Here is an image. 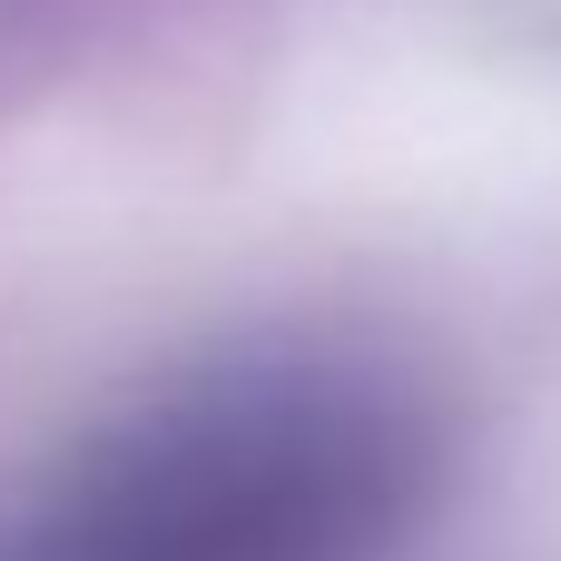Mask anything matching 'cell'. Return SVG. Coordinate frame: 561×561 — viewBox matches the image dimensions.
<instances>
[{
    "instance_id": "6da1fadb",
    "label": "cell",
    "mask_w": 561,
    "mask_h": 561,
    "mask_svg": "<svg viewBox=\"0 0 561 561\" xmlns=\"http://www.w3.org/2000/svg\"><path fill=\"white\" fill-rule=\"evenodd\" d=\"M424 414L345 365H266L118 434L30 561H375L424 503Z\"/></svg>"
}]
</instances>
